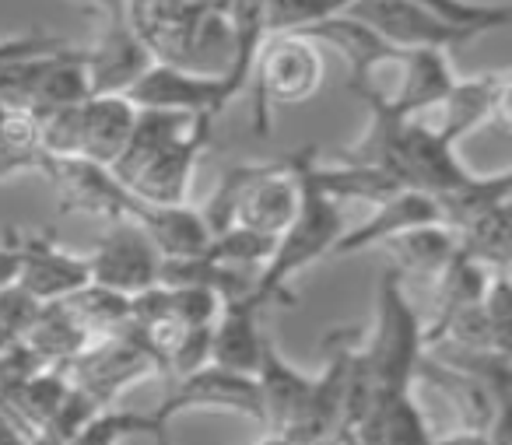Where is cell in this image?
<instances>
[{
  "mask_svg": "<svg viewBox=\"0 0 512 445\" xmlns=\"http://www.w3.org/2000/svg\"><path fill=\"white\" fill-rule=\"evenodd\" d=\"M32 445H39V442H32Z\"/></svg>",
  "mask_w": 512,
  "mask_h": 445,
  "instance_id": "b9f144b4",
  "label": "cell"
},
{
  "mask_svg": "<svg viewBox=\"0 0 512 445\" xmlns=\"http://www.w3.org/2000/svg\"><path fill=\"white\" fill-rule=\"evenodd\" d=\"M18 288L29 291L36 302H57L71 295L74 288L88 284V260L85 256L64 253L53 239V232H18Z\"/></svg>",
  "mask_w": 512,
  "mask_h": 445,
  "instance_id": "9a60e30c",
  "label": "cell"
},
{
  "mask_svg": "<svg viewBox=\"0 0 512 445\" xmlns=\"http://www.w3.org/2000/svg\"><path fill=\"white\" fill-rule=\"evenodd\" d=\"M379 246L390 253V267L400 277H414V281L432 284L439 277V270L449 263V256L456 253V235L453 228L435 221V225H418L400 235H390Z\"/></svg>",
  "mask_w": 512,
  "mask_h": 445,
  "instance_id": "d4e9b609",
  "label": "cell"
},
{
  "mask_svg": "<svg viewBox=\"0 0 512 445\" xmlns=\"http://www.w3.org/2000/svg\"><path fill=\"white\" fill-rule=\"evenodd\" d=\"M502 200H512V172H495V176H477V172H470L460 186L439 193L435 204H439L442 225L456 232L463 221L477 218L481 211L502 204Z\"/></svg>",
  "mask_w": 512,
  "mask_h": 445,
  "instance_id": "83f0119b",
  "label": "cell"
},
{
  "mask_svg": "<svg viewBox=\"0 0 512 445\" xmlns=\"http://www.w3.org/2000/svg\"><path fill=\"white\" fill-rule=\"evenodd\" d=\"M158 424L155 414H130V410H116V407H102L74 431L71 438H64L60 445H116L127 435H137V431H151ZM169 424V421H165Z\"/></svg>",
  "mask_w": 512,
  "mask_h": 445,
  "instance_id": "1f68e13d",
  "label": "cell"
},
{
  "mask_svg": "<svg viewBox=\"0 0 512 445\" xmlns=\"http://www.w3.org/2000/svg\"><path fill=\"white\" fill-rule=\"evenodd\" d=\"M313 148L316 144L288 155L295 172H299L302 200H299L295 218L288 221V228L274 239V249H271V256H267V263L256 270V277H253V291L246 295V302L253 305L256 312L267 309V305H295V295L288 291L292 277L302 274L306 267H313L320 256H330L337 235L344 232L341 204L323 197L320 186L313 183V176H309V169H306L309 151Z\"/></svg>",
  "mask_w": 512,
  "mask_h": 445,
  "instance_id": "6da1fadb",
  "label": "cell"
},
{
  "mask_svg": "<svg viewBox=\"0 0 512 445\" xmlns=\"http://www.w3.org/2000/svg\"><path fill=\"white\" fill-rule=\"evenodd\" d=\"M267 333L256 323V309L242 298V302H225L211 326V365H221L228 372H246L253 375L260 365V347H264Z\"/></svg>",
  "mask_w": 512,
  "mask_h": 445,
  "instance_id": "cb8c5ba5",
  "label": "cell"
},
{
  "mask_svg": "<svg viewBox=\"0 0 512 445\" xmlns=\"http://www.w3.org/2000/svg\"><path fill=\"white\" fill-rule=\"evenodd\" d=\"M88 8H95L99 15V39H95L85 53L88 81L95 92H127L137 81V74L151 64V53L144 46V39L137 36L134 22H130L127 0H85Z\"/></svg>",
  "mask_w": 512,
  "mask_h": 445,
  "instance_id": "5b68a950",
  "label": "cell"
},
{
  "mask_svg": "<svg viewBox=\"0 0 512 445\" xmlns=\"http://www.w3.org/2000/svg\"><path fill=\"white\" fill-rule=\"evenodd\" d=\"M509 88H512L509 71L456 78L449 85L446 99L435 106V113H439L435 134L456 148L463 137H470L481 127H491V123L509 130Z\"/></svg>",
  "mask_w": 512,
  "mask_h": 445,
  "instance_id": "30bf717a",
  "label": "cell"
},
{
  "mask_svg": "<svg viewBox=\"0 0 512 445\" xmlns=\"http://www.w3.org/2000/svg\"><path fill=\"white\" fill-rule=\"evenodd\" d=\"M253 134H271L274 106H302L323 85V57L320 43L299 36V32H274L264 39L256 53L253 74Z\"/></svg>",
  "mask_w": 512,
  "mask_h": 445,
  "instance_id": "3957f363",
  "label": "cell"
},
{
  "mask_svg": "<svg viewBox=\"0 0 512 445\" xmlns=\"http://www.w3.org/2000/svg\"><path fill=\"white\" fill-rule=\"evenodd\" d=\"M351 0H264L267 36L274 32H302L330 15H341Z\"/></svg>",
  "mask_w": 512,
  "mask_h": 445,
  "instance_id": "d6a6232c",
  "label": "cell"
},
{
  "mask_svg": "<svg viewBox=\"0 0 512 445\" xmlns=\"http://www.w3.org/2000/svg\"><path fill=\"white\" fill-rule=\"evenodd\" d=\"M256 389H260V407H264V417L260 424H267L271 435H285L288 428L299 417L302 403H306L309 393V375H302L295 365H288L281 358V351L274 347L271 337H264V347H260V365L253 372Z\"/></svg>",
  "mask_w": 512,
  "mask_h": 445,
  "instance_id": "44dd1931",
  "label": "cell"
},
{
  "mask_svg": "<svg viewBox=\"0 0 512 445\" xmlns=\"http://www.w3.org/2000/svg\"><path fill=\"white\" fill-rule=\"evenodd\" d=\"M123 95L137 109H162V113H183V116H197V113L218 116L225 109L221 78L186 71V67L165 64V60H151Z\"/></svg>",
  "mask_w": 512,
  "mask_h": 445,
  "instance_id": "8fae6325",
  "label": "cell"
},
{
  "mask_svg": "<svg viewBox=\"0 0 512 445\" xmlns=\"http://www.w3.org/2000/svg\"><path fill=\"white\" fill-rule=\"evenodd\" d=\"M39 305H43V302H36V298H32L25 288H18V284L0 288V330H8V333H15V337H22L25 326L36 319Z\"/></svg>",
  "mask_w": 512,
  "mask_h": 445,
  "instance_id": "e575fe53",
  "label": "cell"
},
{
  "mask_svg": "<svg viewBox=\"0 0 512 445\" xmlns=\"http://www.w3.org/2000/svg\"><path fill=\"white\" fill-rule=\"evenodd\" d=\"M491 274H495V270H488L484 263L470 260V256L456 246V253L449 256V263L432 281L435 295H439V302H435V316H446V312L463 309V305H477L484 298V291H488Z\"/></svg>",
  "mask_w": 512,
  "mask_h": 445,
  "instance_id": "f546056e",
  "label": "cell"
},
{
  "mask_svg": "<svg viewBox=\"0 0 512 445\" xmlns=\"http://www.w3.org/2000/svg\"><path fill=\"white\" fill-rule=\"evenodd\" d=\"M432 445H491V442H488V431H467V428H460L456 435L432 438Z\"/></svg>",
  "mask_w": 512,
  "mask_h": 445,
  "instance_id": "f35d334b",
  "label": "cell"
},
{
  "mask_svg": "<svg viewBox=\"0 0 512 445\" xmlns=\"http://www.w3.org/2000/svg\"><path fill=\"white\" fill-rule=\"evenodd\" d=\"M39 176H46L57 190L60 214H95L102 221H116L127 214L130 190L109 172L85 155H43Z\"/></svg>",
  "mask_w": 512,
  "mask_h": 445,
  "instance_id": "52a82bcc",
  "label": "cell"
},
{
  "mask_svg": "<svg viewBox=\"0 0 512 445\" xmlns=\"http://www.w3.org/2000/svg\"><path fill=\"white\" fill-rule=\"evenodd\" d=\"M151 435H155V445H172V438H169V424H165V421H158L155 428H151Z\"/></svg>",
  "mask_w": 512,
  "mask_h": 445,
  "instance_id": "ab89813d",
  "label": "cell"
},
{
  "mask_svg": "<svg viewBox=\"0 0 512 445\" xmlns=\"http://www.w3.org/2000/svg\"><path fill=\"white\" fill-rule=\"evenodd\" d=\"M214 120H218L214 113L190 116V123L172 141H165L123 186L134 197L151 200V204H186L193 172H197L200 158H204L207 144H211Z\"/></svg>",
  "mask_w": 512,
  "mask_h": 445,
  "instance_id": "8992f818",
  "label": "cell"
},
{
  "mask_svg": "<svg viewBox=\"0 0 512 445\" xmlns=\"http://www.w3.org/2000/svg\"><path fill=\"white\" fill-rule=\"evenodd\" d=\"M137 120V106L120 92H95L78 106V155L113 165Z\"/></svg>",
  "mask_w": 512,
  "mask_h": 445,
  "instance_id": "ffe728a7",
  "label": "cell"
},
{
  "mask_svg": "<svg viewBox=\"0 0 512 445\" xmlns=\"http://www.w3.org/2000/svg\"><path fill=\"white\" fill-rule=\"evenodd\" d=\"M418 379L428 382L439 396H446L449 407L460 417V428H467V431H488L491 421H495L505 407H512L509 396L495 393V389L477 379V375L446 365V361L432 358L428 351H421L418 368H414V382Z\"/></svg>",
  "mask_w": 512,
  "mask_h": 445,
  "instance_id": "e0dca14e",
  "label": "cell"
},
{
  "mask_svg": "<svg viewBox=\"0 0 512 445\" xmlns=\"http://www.w3.org/2000/svg\"><path fill=\"white\" fill-rule=\"evenodd\" d=\"M123 218L137 221L144 228L151 246L162 253V260H169V256H197L211 242V228L200 218V207H193L190 200L186 204H151V200H141L130 193Z\"/></svg>",
  "mask_w": 512,
  "mask_h": 445,
  "instance_id": "d6986e66",
  "label": "cell"
},
{
  "mask_svg": "<svg viewBox=\"0 0 512 445\" xmlns=\"http://www.w3.org/2000/svg\"><path fill=\"white\" fill-rule=\"evenodd\" d=\"M344 11L355 15L358 22H365L369 29H376L397 50H421V46L460 50V46L470 43L467 32L439 22L414 0H351Z\"/></svg>",
  "mask_w": 512,
  "mask_h": 445,
  "instance_id": "7c38bea8",
  "label": "cell"
},
{
  "mask_svg": "<svg viewBox=\"0 0 512 445\" xmlns=\"http://www.w3.org/2000/svg\"><path fill=\"white\" fill-rule=\"evenodd\" d=\"M400 284H404V277L393 267L386 270L376 295V326L362 344L365 368L372 375V403L407 393L414 386V368L425 351V340H421L425 323L407 302Z\"/></svg>",
  "mask_w": 512,
  "mask_h": 445,
  "instance_id": "7a4b0ae2",
  "label": "cell"
},
{
  "mask_svg": "<svg viewBox=\"0 0 512 445\" xmlns=\"http://www.w3.org/2000/svg\"><path fill=\"white\" fill-rule=\"evenodd\" d=\"M456 246L488 270H509L512 256V200L488 207L456 228Z\"/></svg>",
  "mask_w": 512,
  "mask_h": 445,
  "instance_id": "4316f807",
  "label": "cell"
},
{
  "mask_svg": "<svg viewBox=\"0 0 512 445\" xmlns=\"http://www.w3.org/2000/svg\"><path fill=\"white\" fill-rule=\"evenodd\" d=\"M260 445H292V442H288L285 435H267V438H264V442H260Z\"/></svg>",
  "mask_w": 512,
  "mask_h": 445,
  "instance_id": "60d3db41",
  "label": "cell"
},
{
  "mask_svg": "<svg viewBox=\"0 0 512 445\" xmlns=\"http://www.w3.org/2000/svg\"><path fill=\"white\" fill-rule=\"evenodd\" d=\"M64 372L71 386L88 393L99 407H116V396L127 393L148 375H158V368L141 340L123 326L116 333H102V337L88 340L85 351Z\"/></svg>",
  "mask_w": 512,
  "mask_h": 445,
  "instance_id": "277c9868",
  "label": "cell"
},
{
  "mask_svg": "<svg viewBox=\"0 0 512 445\" xmlns=\"http://www.w3.org/2000/svg\"><path fill=\"white\" fill-rule=\"evenodd\" d=\"M169 312L186 326H211L221 312L218 291L204 288V284H162Z\"/></svg>",
  "mask_w": 512,
  "mask_h": 445,
  "instance_id": "836d02e7",
  "label": "cell"
},
{
  "mask_svg": "<svg viewBox=\"0 0 512 445\" xmlns=\"http://www.w3.org/2000/svg\"><path fill=\"white\" fill-rule=\"evenodd\" d=\"M299 200H302V183L292 158L260 162L256 176L249 179L246 190L235 200L232 225L249 228V232L281 235L288 228V221L295 218V211H299Z\"/></svg>",
  "mask_w": 512,
  "mask_h": 445,
  "instance_id": "4fadbf2b",
  "label": "cell"
},
{
  "mask_svg": "<svg viewBox=\"0 0 512 445\" xmlns=\"http://www.w3.org/2000/svg\"><path fill=\"white\" fill-rule=\"evenodd\" d=\"M67 312L81 323L88 337H102V333H116L130 323V298L102 284H81L71 295L57 298Z\"/></svg>",
  "mask_w": 512,
  "mask_h": 445,
  "instance_id": "f1b7e54d",
  "label": "cell"
},
{
  "mask_svg": "<svg viewBox=\"0 0 512 445\" xmlns=\"http://www.w3.org/2000/svg\"><path fill=\"white\" fill-rule=\"evenodd\" d=\"M299 36L330 46V50H337L344 60H348V88L355 95L376 88V71H379V67L397 64L400 53H404V50H397L393 43H386L376 29H369V25L358 22L355 15H348V11L309 25V29H302Z\"/></svg>",
  "mask_w": 512,
  "mask_h": 445,
  "instance_id": "5bb4252c",
  "label": "cell"
},
{
  "mask_svg": "<svg viewBox=\"0 0 512 445\" xmlns=\"http://www.w3.org/2000/svg\"><path fill=\"white\" fill-rule=\"evenodd\" d=\"M313 183L320 186L323 197H330L334 204H344V200H358V204H383L386 197L400 190V179L390 176L386 169L369 162H355V158H341V165H320V151H309L306 162Z\"/></svg>",
  "mask_w": 512,
  "mask_h": 445,
  "instance_id": "603a6c76",
  "label": "cell"
},
{
  "mask_svg": "<svg viewBox=\"0 0 512 445\" xmlns=\"http://www.w3.org/2000/svg\"><path fill=\"white\" fill-rule=\"evenodd\" d=\"M400 71L397 92L379 95L376 88H369L393 116L400 120H418V116L432 113L442 99H446L449 85L456 81L453 64H449V50H435V46H421V50H404L400 60L393 64ZM362 92V95H369Z\"/></svg>",
  "mask_w": 512,
  "mask_h": 445,
  "instance_id": "2e32d148",
  "label": "cell"
},
{
  "mask_svg": "<svg viewBox=\"0 0 512 445\" xmlns=\"http://www.w3.org/2000/svg\"><path fill=\"white\" fill-rule=\"evenodd\" d=\"M64 36H53V32H22V36L0 39V64L8 60H22V57H46V53L67 50Z\"/></svg>",
  "mask_w": 512,
  "mask_h": 445,
  "instance_id": "d590c367",
  "label": "cell"
},
{
  "mask_svg": "<svg viewBox=\"0 0 512 445\" xmlns=\"http://www.w3.org/2000/svg\"><path fill=\"white\" fill-rule=\"evenodd\" d=\"M88 333L81 330V323L64 309L60 302H43L29 326L22 333V344L36 354L39 365L67 368L88 344Z\"/></svg>",
  "mask_w": 512,
  "mask_h": 445,
  "instance_id": "484cf974",
  "label": "cell"
},
{
  "mask_svg": "<svg viewBox=\"0 0 512 445\" xmlns=\"http://www.w3.org/2000/svg\"><path fill=\"white\" fill-rule=\"evenodd\" d=\"M414 4H421L439 22L467 32L470 39L488 36V32H502L512 22L509 4H477V0H414Z\"/></svg>",
  "mask_w": 512,
  "mask_h": 445,
  "instance_id": "4dcf8cb0",
  "label": "cell"
},
{
  "mask_svg": "<svg viewBox=\"0 0 512 445\" xmlns=\"http://www.w3.org/2000/svg\"><path fill=\"white\" fill-rule=\"evenodd\" d=\"M88 260V281L113 288L120 295H137V291L158 284V270H162V253L151 246L144 228L130 218L106 221L99 246H95Z\"/></svg>",
  "mask_w": 512,
  "mask_h": 445,
  "instance_id": "ba28073f",
  "label": "cell"
},
{
  "mask_svg": "<svg viewBox=\"0 0 512 445\" xmlns=\"http://www.w3.org/2000/svg\"><path fill=\"white\" fill-rule=\"evenodd\" d=\"M88 95H92V81H88L85 53L67 46V50L46 53V57L36 60L25 109H29V113L71 109V106H81Z\"/></svg>",
  "mask_w": 512,
  "mask_h": 445,
  "instance_id": "7402d4cb",
  "label": "cell"
},
{
  "mask_svg": "<svg viewBox=\"0 0 512 445\" xmlns=\"http://www.w3.org/2000/svg\"><path fill=\"white\" fill-rule=\"evenodd\" d=\"M169 393L158 403L155 417L158 421H172L183 410H235L242 417H253L260 421L264 417V407H260V389H256V379L246 372H228L221 365H200L193 372L179 375V379H169Z\"/></svg>",
  "mask_w": 512,
  "mask_h": 445,
  "instance_id": "9c48e42d",
  "label": "cell"
},
{
  "mask_svg": "<svg viewBox=\"0 0 512 445\" xmlns=\"http://www.w3.org/2000/svg\"><path fill=\"white\" fill-rule=\"evenodd\" d=\"M0 445H32V438L15 424V417L0 407Z\"/></svg>",
  "mask_w": 512,
  "mask_h": 445,
  "instance_id": "74e56055",
  "label": "cell"
},
{
  "mask_svg": "<svg viewBox=\"0 0 512 445\" xmlns=\"http://www.w3.org/2000/svg\"><path fill=\"white\" fill-rule=\"evenodd\" d=\"M435 221H442V214L432 193L414 190V186H400L393 197L376 204V214H372L369 221H362V225H355V228H344V232L337 235L330 256H355V253H362V249L379 246V242L390 239V235H400L418 225H435Z\"/></svg>",
  "mask_w": 512,
  "mask_h": 445,
  "instance_id": "ac0fdd59",
  "label": "cell"
},
{
  "mask_svg": "<svg viewBox=\"0 0 512 445\" xmlns=\"http://www.w3.org/2000/svg\"><path fill=\"white\" fill-rule=\"evenodd\" d=\"M18 281V242H15V228L4 232V242H0V288Z\"/></svg>",
  "mask_w": 512,
  "mask_h": 445,
  "instance_id": "8d00e7d4",
  "label": "cell"
}]
</instances>
